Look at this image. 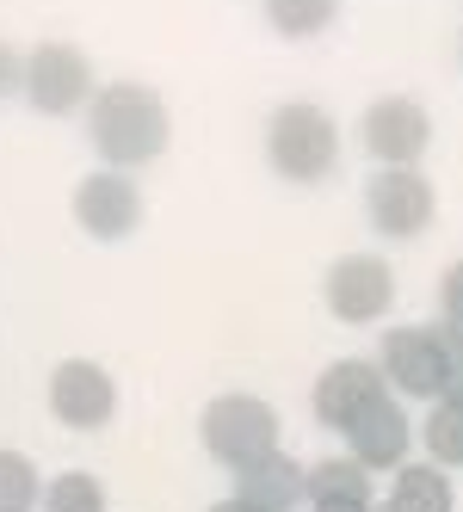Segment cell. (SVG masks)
I'll return each mask as SVG.
<instances>
[{"label": "cell", "mask_w": 463, "mask_h": 512, "mask_svg": "<svg viewBox=\"0 0 463 512\" xmlns=\"http://www.w3.org/2000/svg\"><path fill=\"white\" fill-rule=\"evenodd\" d=\"M81 136L99 167L112 173H142L167 155L173 142V112L167 93L149 81H99L93 105L81 112Z\"/></svg>", "instance_id": "6da1fadb"}, {"label": "cell", "mask_w": 463, "mask_h": 512, "mask_svg": "<svg viewBox=\"0 0 463 512\" xmlns=\"http://www.w3.org/2000/svg\"><path fill=\"white\" fill-rule=\"evenodd\" d=\"M260 149H266V167L284 179V186H328L340 155H346V130H340V118L328 105L284 99V105L266 112Z\"/></svg>", "instance_id": "7a4b0ae2"}, {"label": "cell", "mask_w": 463, "mask_h": 512, "mask_svg": "<svg viewBox=\"0 0 463 512\" xmlns=\"http://www.w3.org/2000/svg\"><path fill=\"white\" fill-rule=\"evenodd\" d=\"M377 371L389 383V395L396 401H463V340L451 334V327H389L383 346H377Z\"/></svg>", "instance_id": "3957f363"}, {"label": "cell", "mask_w": 463, "mask_h": 512, "mask_svg": "<svg viewBox=\"0 0 463 512\" xmlns=\"http://www.w3.org/2000/svg\"><path fill=\"white\" fill-rule=\"evenodd\" d=\"M99 93V68L81 44L68 38H38L19 56V99L38 118H81Z\"/></svg>", "instance_id": "277c9868"}, {"label": "cell", "mask_w": 463, "mask_h": 512, "mask_svg": "<svg viewBox=\"0 0 463 512\" xmlns=\"http://www.w3.org/2000/svg\"><path fill=\"white\" fill-rule=\"evenodd\" d=\"M198 438H204V451L235 475V469L278 451V408L260 395H241V389L217 395V401H204V414H198Z\"/></svg>", "instance_id": "5b68a950"}, {"label": "cell", "mask_w": 463, "mask_h": 512, "mask_svg": "<svg viewBox=\"0 0 463 512\" xmlns=\"http://www.w3.org/2000/svg\"><path fill=\"white\" fill-rule=\"evenodd\" d=\"M352 136H359L365 161H377V167H420L426 149H433V112L414 93H383L359 112Z\"/></svg>", "instance_id": "8992f818"}, {"label": "cell", "mask_w": 463, "mask_h": 512, "mask_svg": "<svg viewBox=\"0 0 463 512\" xmlns=\"http://www.w3.org/2000/svg\"><path fill=\"white\" fill-rule=\"evenodd\" d=\"M365 223L383 241H420L439 223V192L420 167H377L365 179Z\"/></svg>", "instance_id": "52a82bcc"}, {"label": "cell", "mask_w": 463, "mask_h": 512, "mask_svg": "<svg viewBox=\"0 0 463 512\" xmlns=\"http://www.w3.org/2000/svg\"><path fill=\"white\" fill-rule=\"evenodd\" d=\"M322 303L340 327H371L396 309V266L383 253H340V260L322 272Z\"/></svg>", "instance_id": "ba28073f"}, {"label": "cell", "mask_w": 463, "mask_h": 512, "mask_svg": "<svg viewBox=\"0 0 463 512\" xmlns=\"http://www.w3.org/2000/svg\"><path fill=\"white\" fill-rule=\"evenodd\" d=\"M50 420L68 432H105L118 420V377L105 371L99 358H62L50 371Z\"/></svg>", "instance_id": "9c48e42d"}, {"label": "cell", "mask_w": 463, "mask_h": 512, "mask_svg": "<svg viewBox=\"0 0 463 512\" xmlns=\"http://www.w3.org/2000/svg\"><path fill=\"white\" fill-rule=\"evenodd\" d=\"M142 216H149V204H142L136 173H112V167L81 173V186H75V223H81L87 241L118 247V241H130L142 229Z\"/></svg>", "instance_id": "30bf717a"}, {"label": "cell", "mask_w": 463, "mask_h": 512, "mask_svg": "<svg viewBox=\"0 0 463 512\" xmlns=\"http://www.w3.org/2000/svg\"><path fill=\"white\" fill-rule=\"evenodd\" d=\"M383 395H389V383L377 371V358H334L328 371L315 377V389H309V414H315V426H328V432L346 438Z\"/></svg>", "instance_id": "8fae6325"}, {"label": "cell", "mask_w": 463, "mask_h": 512, "mask_svg": "<svg viewBox=\"0 0 463 512\" xmlns=\"http://www.w3.org/2000/svg\"><path fill=\"white\" fill-rule=\"evenodd\" d=\"M408 445H414V420H408V408L396 395H383L377 408L346 432V457L365 463L371 475H396L408 463Z\"/></svg>", "instance_id": "7c38bea8"}, {"label": "cell", "mask_w": 463, "mask_h": 512, "mask_svg": "<svg viewBox=\"0 0 463 512\" xmlns=\"http://www.w3.org/2000/svg\"><path fill=\"white\" fill-rule=\"evenodd\" d=\"M235 500L254 506V512H297V506H309V469L297 457L272 451L260 463L235 469Z\"/></svg>", "instance_id": "4fadbf2b"}, {"label": "cell", "mask_w": 463, "mask_h": 512, "mask_svg": "<svg viewBox=\"0 0 463 512\" xmlns=\"http://www.w3.org/2000/svg\"><path fill=\"white\" fill-rule=\"evenodd\" d=\"M371 512H457L451 506V475L439 463H402L389 494Z\"/></svg>", "instance_id": "5bb4252c"}, {"label": "cell", "mask_w": 463, "mask_h": 512, "mask_svg": "<svg viewBox=\"0 0 463 512\" xmlns=\"http://www.w3.org/2000/svg\"><path fill=\"white\" fill-rule=\"evenodd\" d=\"M260 19L278 44H315L340 25V0H260Z\"/></svg>", "instance_id": "9a60e30c"}, {"label": "cell", "mask_w": 463, "mask_h": 512, "mask_svg": "<svg viewBox=\"0 0 463 512\" xmlns=\"http://www.w3.org/2000/svg\"><path fill=\"white\" fill-rule=\"evenodd\" d=\"M315 500H359V506H377V482H371V469L365 463H352V457H322L309 469V506Z\"/></svg>", "instance_id": "2e32d148"}, {"label": "cell", "mask_w": 463, "mask_h": 512, "mask_svg": "<svg viewBox=\"0 0 463 512\" xmlns=\"http://www.w3.org/2000/svg\"><path fill=\"white\" fill-rule=\"evenodd\" d=\"M420 445H426V463H439V469H463V401H457V395L426 408Z\"/></svg>", "instance_id": "e0dca14e"}, {"label": "cell", "mask_w": 463, "mask_h": 512, "mask_svg": "<svg viewBox=\"0 0 463 512\" xmlns=\"http://www.w3.org/2000/svg\"><path fill=\"white\" fill-rule=\"evenodd\" d=\"M44 506V475L25 451L0 445V512H38Z\"/></svg>", "instance_id": "ac0fdd59"}, {"label": "cell", "mask_w": 463, "mask_h": 512, "mask_svg": "<svg viewBox=\"0 0 463 512\" xmlns=\"http://www.w3.org/2000/svg\"><path fill=\"white\" fill-rule=\"evenodd\" d=\"M38 512H105V482L93 469H62L44 482V506Z\"/></svg>", "instance_id": "d6986e66"}, {"label": "cell", "mask_w": 463, "mask_h": 512, "mask_svg": "<svg viewBox=\"0 0 463 512\" xmlns=\"http://www.w3.org/2000/svg\"><path fill=\"white\" fill-rule=\"evenodd\" d=\"M439 327H451L463 340V260H451L445 278H439Z\"/></svg>", "instance_id": "ffe728a7"}, {"label": "cell", "mask_w": 463, "mask_h": 512, "mask_svg": "<svg viewBox=\"0 0 463 512\" xmlns=\"http://www.w3.org/2000/svg\"><path fill=\"white\" fill-rule=\"evenodd\" d=\"M19 93V50L0 38V99H13Z\"/></svg>", "instance_id": "44dd1931"}, {"label": "cell", "mask_w": 463, "mask_h": 512, "mask_svg": "<svg viewBox=\"0 0 463 512\" xmlns=\"http://www.w3.org/2000/svg\"><path fill=\"white\" fill-rule=\"evenodd\" d=\"M309 512H371V506H359V500H315Z\"/></svg>", "instance_id": "7402d4cb"}, {"label": "cell", "mask_w": 463, "mask_h": 512, "mask_svg": "<svg viewBox=\"0 0 463 512\" xmlns=\"http://www.w3.org/2000/svg\"><path fill=\"white\" fill-rule=\"evenodd\" d=\"M204 512H254V506H241V500L229 494V500H217V506H204Z\"/></svg>", "instance_id": "603a6c76"}, {"label": "cell", "mask_w": 463, "mask_h": 512, "mask_svg": "<svg viewBox=\"0 0 463 512\" xmlns=\"http://www.w3.org/2000/svg\"><path fill=\"white\" fill-rule=\"evenodd\" d=\"M457 62H463V38H457Z\"/></svg>", "instance_id": "cb8c5ba5"}]
</instances>
